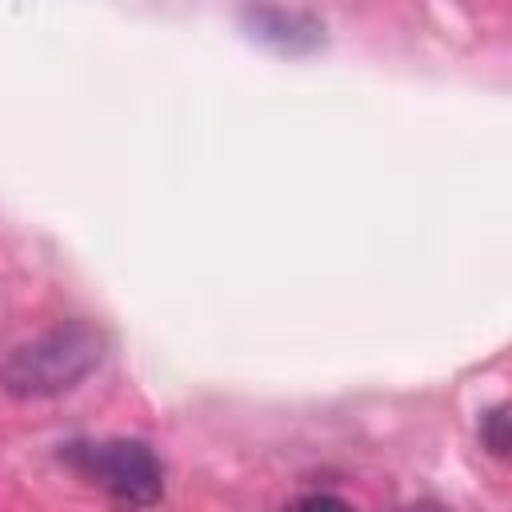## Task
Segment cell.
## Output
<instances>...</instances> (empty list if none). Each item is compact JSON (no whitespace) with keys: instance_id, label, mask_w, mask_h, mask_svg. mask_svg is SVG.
I'll return each mask as SVG.
<instances>
[{"instance_id":"3957f363","label":"cell","mask_w":512,"mask_h":512,"mask_svg":"<svg viewBox=\"0 0 512 512\" xmlns=\"http://www.w3.org/2000/svg\"><path fill=\"white\" fill-rule=\"evenodd\" d=\"M240 20L252 40H260L276 52L296 56V52H312L316 44H324V24L300 8H244Z\"/></svg>"},{"instance_id":"7a4b0ae2","label":"cell","mask_w":512,"mask_h":512,"mask_svg":"<svg viewBox=\"0 0 512 512\" xmlns=\"http://www.w3.org/2000/svg\"><path fill=\"white\" fill-rule=\"evenodd\" d=\"M60 460L96 484L120 512L152 508L164 496V464L144 440H72L64 444Z\"/></svg>"},{"instance_id":"5b68a950","label":"cell","mask_w":512,"mask_h":512,"mask_svg":"<svg viewBox=\"0 0 512 512\" xmlns=\"http://www.w3.org/2000/svg\"><path fill=\"white\" fill-rule=\"evenodd\" d=\"M288 512H356V508L336 492H304L288 504Z\"/></svg>"},{"instance_id":"277c9868","label":"cell","mask_w":512,"mask_h":512,"mask_svg":"<svg viewBox=\"0 0 512 512\" xmlns=\"http://www.w3.org/2000/svg\"><path fill=\"white\" fill-rule=\"evenodd\" d=\"M480 440L492 456H504L508 452V404H496L492 412H484L480 420Z\"/></svg>"},{"instance_id":"6da1fadb","label":"cell","mask_w":512,"mask_h":512,"mask_svg":"<svg viewBox=\"0 0 512 512\" xmlns=\"http://www.w3.org/2000/svg\"><path fill=\"white\" fill-rule=\"evenodd\" d=\"M100 356H104L100 328H92L88 320H68L12 348L0 364V388L20 400L56 396L76 388L100 364Z\"/></svg>"}]
</instances>
